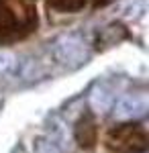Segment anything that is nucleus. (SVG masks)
I'll use <instances>...</instances> for the list:
<instances>
[{"mask_svg": "<svg viewBox=\"0 0 149 153\" xmlns=\"http://www.w3.org/2000/svg\"><path fill=\"white\" fill-rule=\"evenodd\" d=\"M37 25L39 16L31 0H0V45L29 39Z\"/></svg>", "mask_w": 149, "mask_h": 153, "instance_id": "f257e3e1", "label": "nucleus"}, {"mask_svg": "<svg viewBox=\"0 0 149 153\" xmlns=\"http://www.w3.org/2000/svg\"><path fill=\"white\" fill-rule=\"evenodd\" d=\"M104 145L110 153H145L147 131L141 123H121L106 133Z\"/></svg>", "mask_w": 149, "mask_h": 153, "instance_id": "f03ea898", "label": "nucleus"}, {"mask_svg": "<svg viewBox=\"0 0 149 153\" xmlns=\"http://www.w3.org/2000/svg\"><path fill=\"white\" fill-rule=\"evenodd\" d=\"M53 57L57 63L66 65V68H80L82 63H86L88 59V51H86V43L78 33H68L61 35L53 43Z\"/></svg>", "mask_w": 149, "mask_h": 153, "instance_id": "7ed1b4c3", "label": "nucleus"}, {"mask_svg": "<svg viewBox=\"0 0 149 153\" xmlns=\"http://www.w3.org/2000/svg\"><path fill=\"white\" fill-rule=\"evenodd\" d=\"M112 114L121 123H137L141 117H145L149 110V98L145 92H131L123 94L112 104Z\"/></svg>", "mask_w": 149, "mask_h": 153, "instance_id": "20e7f679", "label": "nucleus"}, {"mask_svg": "<svg viewBox=\"0 0 149 153\" xmlns=\"http://www.w3.org/2000/svg\"><path fill=\"white\" fill-rule=\"evenodd\" d=\"M74 137L80 147L84 149H92L96 141H98V127H96V120L92 117V112H86L84 117H80V120L76 123L74 127Z\"/></svg>", "mask_w": 149, "mask_h": 153, "instance_id": "39448f33", "label": "nucleus"}, {"mask_svg": "<svg viewBox=\"0 0 149 153\" xmlns=\"http://www.w3.org/2000/svg\"><path fill=\"white\" fill-rule=\"evenodd\" d=\"M108 4V0H45V6L53 12H66V14H76L86 8H100Z\"/></svg>", "mask_w": 149, "mask_h": 153, "instance_id": "423d86ee", "label": "nucleus"}, {"mask_svg": "<svg viewBox=\"0 0 149 153\" xmlns=\"http://www.w3.org/2000/svg\"><path fill=\"white\" fill-rule=\"evenodd\" d=\"M115 104V96L110 94V90L108 88H104V86H96L94 90H92L90 94V108L96 112V114H104V112H108L110 108Z\"/></svg>", "mask_w": 149, "mask_h": 153, "instance_id": "0eeeda50", "label": "nucleus"}, {"mask_svg": "<svg viewBox=\"0 0 149 153\" xmlns=\"http://www.w3.org/2000/svg\"><path fill=\"white\" fill-rule=\"evenodd\" d=\"M47 139L53 143V145H57L59 151L66 149V143H68V127H66V123H63L59 117H53L51 120H49V133H47Z\"/></svg>", "mask_w": 149, "mask_h": 153, "instance_id": "6e6552de", "label": "nucleus"}, {"mask_svg": "<svg viewBox=\"0 0 149 153\" xmlns=\"http://www.w3.org/2000/svg\"><path fill=\"white\" fill-rule=\"evenodd\" d=\"M19 71V59L14 53L0 49V80H10Z\"/></svg>", "mask_w": 149, "mask_h": 153, "instance_id": "1a4fd4ad", "label": "nucleus"}, {"mask_svg": "<svg viewBox=\"0 0 149 153\" xmlns=\"http://www.w3.org/2000/svg\"><path fill=\"white\" fill-rule=\"evenodd\" d=\"M35 153H61V151H59L57 145H53L47 137H41V139L35 141Z\"/></svg>", "mask_w": 149, "mask_h": 153, "instance_id": "9d476101", "label": "nucleus"}, {"mask_svg": "<svg viewBox=\"0 0 149 153\" xmlns=\"http://www.w3.org/2000/svg\"><path fill=\"white\" fill-rule=\"evenodd\" d=\"M14 153H27V149H25V147H16V149H14Z\"/></svg>", "mask_w": 149, "mask_h": 153, "instance_id": "9b49d317", "label": "nucleus"}]
</instances>
